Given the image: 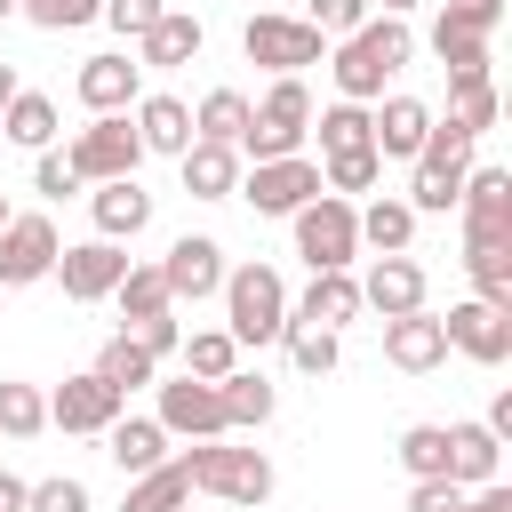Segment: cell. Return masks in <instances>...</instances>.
Listing matches in <instances>:
<instances>
[{
	"mask_svg": "<svg viewBox=\"0 0 512 512\" xmlns=\"http://www.w3.org/2000/svg\"><path fill=\"white\" fill-rule=\"evenodd\" d=\"M352 312H360V280H352V272H312L296 320H312V328H344Z\"/></svg>",
	"mask_w": 512,
	"mask_h": 512,
	"instance_id": "obj_29",
	"label": "cell"
},
{
	"mask_svg": "<svg viewBox=\"0 0 512 512\" xmlns=\"http://www.w3.org/2000/svg\"><path fill=\"white\" fill-rule=\"evenodd\" d=\"M384 360H392V368H408V376H424V368H440V360H448V328L416 304V312L384 320Z\"/></svg>",
	"mask_w": 512,
	"mask_h": 512,
	"instance_id": "obj_16",
	"label": "cell"
},
{
	"mask_svg": "<svg viewBox=\"0 0 512 512\" xmlns=\"http://www.w3.org/2000/svg\"><path fill=\"white\" fill-rule=\"evenodd\" d=\"M160 8H168V0H104V24H112L120 40H144V32L160 24Z\"/></svg>",
	"mask_w": 512,
	"mask_h": 512,
	"instance_id": "obj_48",
	"label": "cell"
},
{
	"mask_svg": "<svg viewBox=\"0 0 512 512\" xmlns=\"http://www.w3.org/2000/svg\"><path fill=\"white\" fill-rule=\"evenodd\" d=\"M408 56H416V32H408L400 16H360V24L344 32V48H336V88H344L352 104H368V96H384V80H392Z\"/></svg>",
	"mask_w": 512,
	"mask_h": 512,
	"instance_id": "obj_1",
	"label": "cell"
},
{
	"mask_svg": "<svg viewBox=\"0 0 512 512\" xmlns=\"http://www.w3.org/2000/svg\"><path fill=\"white\" fill-rule=\"evenodd\" d=\"M56 224L48 216H8L0 224V288H32V280H48L56 272Z\"/></svg>",
	"mask_w": 512,
	"mask_h": 512,
	"instance_id": "obj_9",
	"label": "cell"
},
{
	"mask_svg": "<svg viewBox=\"0 0 512 512\" xmlns=\"http://www.w3.org/2000/svg\"><path fill=\"white\" fill-rule=\"evenodd\" d=\"M120 400H128L120 384H104L96 368H80V376H64V384L48 392V424H56V432H104V424L120 416Z\"/></svg>",
	"mask_w": 512,
	"mask_h": 512,
	"instance_id": "obj_10",
	"label": "cell"
},
{
	"mask_svg": "<svg viewBox=\"0 0 512 512\" xmlns=\"http://www.w3.org/2000/svg\"><path fill=\"white\" fill-rule=\"evenodd\" d=\"M16 104V64H0V112Z\"/></svg>",
	"mask_w": 512,
	"mask_h": 512,
	"instance_id": "obj_54",
	"label": "cell"
},
{
	"mask_svg": "<svg viewBox=\"0 0 512 512\" xmlns=\"http://www.w3.org/2000/svg\"><path fill=\"white\" fill-rule=\"evenodd\" d=\"M456 512H512V488H504V480H480V488H464Z\"/></svg>",
	"mask_w": 512,
	"mask_h": 512,
	"instance_id": "obj_52",
	"label": "cell"
},
{
	"mask_svg": "<svg viewBox=\"0 0 512 512\" xmlns=\"http://www.w3.org/2000/svg\"><path fill=\"white\" fill-rule=\"evenodd\" d=\"M360 304H376L384 320H400V312H416L424 304V264L400 248V256H376L368 264V280H360Z\"/></svg>",
	"mask_w": 512,
	"mask_h": 512,
	"instance_id": "obj_17",
	"label": "cell"
},
{
	"mask_svg": "<svg viewBox=\"0 0 512 512\" xmlns=\"http://www.w3.org/2000/svg\"><path fill=\"white\" fill-rule=\"evenodd\" d=\"M296 256H304L312 272H352L360 224H352V200H344V192H312V200L296 208Z\"/></svg>",
	"mask_w": 512,
	"mask_h": 512,
	"instance_id": "obj_5",
	"label": "cell"
},
{
	"mask_svg": "<svg viewBox=\"0 0 512 512\" xmlns=\"http://www.w3.org/2000/svg\"><path fill=\"white\" fill-rule=\"evenodd\" d=\"M216 400H224V432H256V424L272 416V384H264L256 368H232V376H216Z\"/></svg>",
	"mask_w": 512,
	"mask_h": 512,
	"instance_id": "obj_30",
	"label": "cell"
},
{
	"mask_svg": "<svg viewBox=\"0 0 512 512\" xmlns=\"http://www.w3.org/2000/svg\"><path fill=\"white\" fill-rule=\"evenodd\" d=\"M176 160H184V192H192V200H224V192L240 184V152H232V144H208V136H192Z\"/></svg>",
	"mask_w": 512,
	"mask_h": 512,
	"instance_id": "obj_22",
	"label": "cell"
},
{
	"mask_svg": "<svg viewBox=\"0 0 512 512\" xmlns=\"http://www.w3.org/2000/svg\"><path fill=\"white\" fill-rule=\"evenodd\" d=\"M184 472H192V488L216 496V504H264V496H272L264 448H232L224 432H216V440H192V448H184Z\"/></svg>",
	"mask_w": 512,
	"mask_h": 512,
	"instance_id": "obj_2",
	"label": "cell"
},
{
	"mask_svg": "<svg viewBox=\"0 0 512 512\" xmlns=\"http://www.w3.org/2000/svg\"><path fill=\"white\" fill-rule=\"evenodd\" d=\"M200 40H208V24H200L192 8H160V24H152L136 48H144V64H152V72H168V64H192V56H200Z\"/></svg>",
	"mask_w": 512,
	"mask_h": 512,
	"instance_id": "obj_21",
	"label": "cell"
},
{
	"mask_svg": "<svg viewBox=\"0 0 512 512\" xmlns=\"http://www.w3.org/2000/svg\"><path fill=\"white\" fill-rule=\"evenodd\" d=\"M112 296H120V320H144V312H168V280H160V264H128Z\"/></svg>",
	"mask_w": 512,
	"mask_h": 512,
	"instance_id": "obj_39",
	"label": "cell"
},
{
	"mask_svg": "<svg viewBox=\"0 0 512 512\" xmlns=\"http://www.w3.org/2000/svg\"><path fill=\"white\" fill-rule=\"evenodd\" d=\"M448 344L456 352H472L480 368H496L504 352H512V304H488V296H472V304H448Z\"/></svg>",
	"mask_w": 512,
	"mask_h": 512,
	"instance_id": "obj_12",
	"label": "cell"
},
{
	"mask_svg": "<svg viewBox=\"0 0 512 512\" xmlns=\"http://www.w3.org/2000/svg\"><path fill=\"white\" fill-rule=\"evenodd\" d=\"M240 48H248V64H264V72H304V64H320V32H312L304 16H248Z\"/></svg>",
	"mask_w": 512,
	"mask_h": 512,
	"instance_id": "obj_8",
	"label": "cell"
},
{
	"mask_svg": "<svg viewBox=\"0 0 512 512\" xmlns=\"http://www.w3.org/2000/svg\"><path fill=\"white\" fill-rule=\"evenodd\" d=\"M88 368H96L104 384H120V392H136V384H152V368H160V360H152L144 344H128V336H112V344H104V352H96Z\"/></svg>",
	"mask_w": 512,
	"mask_h": 512,
	"instance_id": "obj_37",
	"label": "cell"
},
{
	"mask_svg": "<svg viewBox=\"0 0 512 512\" xmlns=\"http://www.w3.org/2000/svg\"><path fill=\"white\" fill-rule=\"evenodd\" d=\"M0 136H8V144H24V152H48V144H56V104L16 88V104L0 112Z\"/></svg>",
	"mask_w": 512,
	"mask_h": 512,
	"instance_id": "obj_32",
	"label": "cell"
},
{
	"mask_svg": "<svg viewBox=\"0 0 512 512\" xmlns=\"http://www.w3.org/2000/svg\"><path fill=\"white\" fill-rule=\"evenodd\" d=\"M352 144H376V136H368V112L344 96V104L320 112V152H352Z\"/></svg>",
	"mask_w": 512,
	"mask_h": 512,
	"instance_id": "obj_43",
	"label": "cell"
},
{
	"mask_svg": "<svg viewBox=\"0 0 512 512\" xmlns=\"http://www.w3.org/2000/svg\"><path fill=\"white\" fill-rule=\"evenodd\" d=\"M464 272L488 304H512V240H464Z\"/></svg>",
	"mask_w": 512,
	"mask_h": 512,
	"instance_id": "obj_33",
	"label": "cell"
},
{
	"mask_svg": "<svg viewBox=\"0 0 512 512\" xmlns=\"http://www.w3.org/2000/svg\"><path fill=\"white\" fill-rule=\"evenodd\" d=\"M72 88H80L88 112H128V104L144 96V64H128V56H88Z\"/></svg>",
	"mask_w": 512,
	"mask_h": 512,
	"instance_id": "obj_19",
	"label": "cell"
},
{
	"mask_svg": "<svg viewBox=\"0 0 512 512\" xmlns=\"http://www.w3.org/2000/svg\"><path fill=\"white\" fill-rule=\"evenodd\" d=\"M128 120H136L144 152H184L192 144V104H176V96H136Z\"/></svg>",
	"mask_w": 512,
	"mask_h": 512,
	"instance_id": "obj_25",
	"label": "cell"
},
{
	"mask_svg": "<svg viewBox=\"0 0 512 512\" xmlns=\"http://www.w3.org/2000/svg\"><path fill=\"white\" fill-rule=\"evenodd\" d=\"M456 208H464V240H512V176L504 168H480L456 184Z\"/></svg>",
	"mask_w": 512,
	"mask_h": 512,
	"instance_id": "obj_13",
	"label": "cell"
},
{
	"mask_svg": "<svg viewBox=\"0 0 512 512\" xmlns=\"http://www.w3.org/2000/svg\"><path fill=\"white\" fill-rule=\"evenodd\" d=\"M24 512H88V488H80L72 472H56V480H24Z\"/></svg>",
	"mask_w": 512,
	"mask_h": 512,
	"instance_id": "obj_47",
	"label": "cell"
},
{
	"mask_svg": "<svg viewBox=\"0 0 512 512\" xmlns=\"http://www.w3.org/2000/svg\"><path fill=\"white\" fill-rule=\"evenodd\" d=\"M120 272H128V256H120L112 240L56 248V280H64V296H72V304H96V296H112V288H120Z\"/></svg>",
	"mask_w": 512,
	"mask_h": 512,
	"instance_id": "obj_14",
	"label": "cell"
},
{
	"mask_svg": "<svg viewBox=\"0 0 512 512\" xmlns=\"http://www.w3.org/2000/svg\"><path fill=\"white\" fill-rule=\"evenodd\" d=\"M424 128H432V104H416V96H384V112L368 120V136H376L384 160H416L424 152Z\"/></svg>",
	"mask_w": 512,
	"mask_h": 512,
	"instance_id": "obj_20",
	"label": "cell"
},
{
	"mask_svg": "<svg viewBox=\"0 0 512 512\" xmlns=\"http://www.w3.org/2000/svg\"><path fill=\"white\" fill-rule=\"evenodd\" d=\"M0 224H8V192H0Z\"/></svg>",
	"mask_w": 512,
	"mask_h": 512,
	"instance_id": "obj_57",
	"label": "cell"
},
{
	"mask_svg": "<svg viewBox=\"0 0 512 512\" xmlns=\"http://www.w3.org/2000/svg\"><path fill=\"white\" fill-rule=\"evenodd\" d=\"M32 192H48V200H64V192H80V176H72V160H64V152H40V168H32Z\"/></svg>",
	"mask_w": 512,
	"mask_h": 512,
	"instance_id": "obj_50",
	"label": "cell"
},
{
	"mask_svg": "<svg viewBox=\"0 0 512 512\" xmlns=\"http://www.w3.org/2000/svg\"><path fill=\"white\" fill-rule=\"evenodd\" d=\"M160 432H184V440H216L224 432V400L208 376H176L160 384Z\"/></svg>",
	"mask_w": 512,
	"mask_h": 512,
	"instance_id": "obj_15",
	"label": "cell"
},
{
	"mask_svg": "<svg viewBox=\"0 0 512 512\" xmlns=\"http://www.w3.org/2000/svg\"><path fill=\"white\" fill-rule=\"evenodd\" d=\"M448 120L456 128H496V88H488V72H472V80H456V96H448Z\"/></svg>",
	"mask_w": 512,
	"mask_h": 512,
	"instance_id": "obj_41",
	"label": "cell"
},
{
	"mask_svg": "<svg viewBox=\"0 0 512 512\" xmlns=\"http://www.w3.org/2000/svg\"><path fill=\"white\" fill-rule=\"evenodd\" d=\"M240 128H248V96H240V88H208V96H200V112H192V136H208V144H232V152H240Z\"/></svg>",
	"mask_w": 512,
	"mask_h": 512,
	"instance_id": "obj_31",
	"label": "cell"
},
{
	"mask_svg": "<svg viewBox=\"0 0 512 512\" xmlns=\"http://www.w3.org/2000/svg\"><path fill=\"white\" fill-rule=\"evenodd\" d=\"M352 224H360V248H376V256H400L416 240V208L392 200V192H376L368 208H352Z\"/></svg>",
	"mask_w": 512,
	"mask_h": 512,
	"instance_id": "obj_26",
	"label": "cell"
},
{
	"mask_svg": "<svg viewBox=\"0 0 512 512\" xmlns=\"http://www.w3.org/2000/svg\"><path fill=\"white\" fill-rule=\"evenodd\" d=\"M280 336H288V360H296L304 376H328V368H336V328H312V320H288Z\"/></svg>",
	"mask_w": 512,
	"mask_h": 512,
	"instance_id": "obj_40",
	"label": "cell"
},
{
	"mask_svg": "<svg viewBox=\"0 0 512 512\" xmlns=\"http://www.w3.org/2000/svg\"><path fill=\"white\" fill-rule=\"evenodd\" d=\"M72 176L80 184H112V176H136V160H144V136H136V120L128 112H96L80 136H72Z\"/></svg>",
	"mask_w": 512,
	"mask_h": 512,
	"instance_id": "obj_6",
	"label": "cell"
},
{
	"mask_svg": "<svg viewBox=\"0 0 512 512\" xmlns=\"http://www.w3.org/2000/svg\"><path fill=\"white\" fill-rule=\"evenodd\" d=\"M8 16H16V0H0V24H8Z\"/></svg>",
	"mask_w": 512,
	"mask_h": 512,
	"instance_id": "obj_56",
	"label": "cell"
},
{
	"mask_svg": "<svg viewBox=\"0 0 512 512\" xmlns=\"http://www.w3.org/2000/svg\"><path fill=\"white\" fill-rule=\"evenodd\" d=\"M408 8H416V0H384V16H408Z\"/></svg>",
	"mask_w": 512,
	"mask_h": 512,
	"instance_id": "obj_55",
	"label": "cell"
},
{
	"mask_svg": "<svg viewBox=\"0 0 512 512\" xmlns=\"http://www.w3.org/2000/svg\"><path fill=\"white\" fill-rule=\"evenodd\" d=\"M88 208H96V232H104V240H136V232L152 224V192H144L136 176H112Z\"/></svg>",
	"mask_w": 512,
	"mask_h": 512,
	"instance_id": "obj_23",
	"label": "cell"
},
{
	"mask_svg": "<svg viewBox=\"0 0 512 512\" xmlns=\"http://www.w3.org/2000/svg\"><path fill=\"white\" fill-rule=\"evenodd\" d=\"M0 296H8V288H0Z\"/></svg>",
	"mask_w": 512,
	"mask_h": 512,
	"instance_id": "obj_58",
	"label": "cell"
},
{
	"mask_svg": "<svg viewBox=\"0 0 512 512\" xmlns=\"http://www.w3.org/2000/svg\"><path fill=\"white\" fill-rule=\"evenodd\" d=\"M384 176V152L376 144H352V152H328V168H320V184L328 192H368Z\"/></svg>",
	"mask_w": 512,
	"mask_h": 512,
	"instance_id": "obj_38",
	"label": "cell"
},
{
	"mask_svg": "<svg viewBox=\"0 0 512 512\" xmlns=\"http://www.w3.org/2000/svg\"><path fill=\"white\" fill-rule=\"evenodd\" d=\"M456 504H464L456 480H416V488H408V512H456Z\"/></svg>",
	"mask_w": 512,
	"mask_h": 512,
	"instance_id": "obj_51",
	"label": "cell"
},
{
	"mask_svg": "<svg viewBox=\"0 0 512 512\" xmlns=\"http://www.w3.org/2000/svg\"><path fill=\"white\" fill-rule=\"evenodd\" d=\"M232 192H240L256 216H296V208H304L312 192H328V184H320V160L288 152V160H256V168H248Z\"/></svg>",
	"mask_w": 512,
	"mask_h": 512,
	"instance_id": "obj_7",
	"label": "cell"
},
{
	"mask_svg": "<svg viewBox=\"0 0 512 512\" xmlns=\"http://www.w3.org/2000/svg\"><path fill=\"white\" fill-rule=\"evenodd\" d=\"M0 432L8 440H32V432H48V392L40 384H0Z\"/></svg>",
	"mask_w": 512,
	"mask_h": 512,
	"instance_id": "obj_36",
	"label": "cell"
},
{
	"mask_svg": "<svg viewBox=\"0 0 512 512\" xmlns=\"http://www.w3.org/2000/svg\"><path fill=\"white\" fill-rule=\"evenodd\" d=\"M0 512H24V480L16 472H0Z\"/></svg>",
	"mask_w": 512,
	"mask_h": 512,
	"instance_id": "obj_53",
	"label": "cell"
},
{
	"mask_svg": "<svg viewBox=\"0 0 512 512\" xmlns=\"http://www.w3.org/2000/svg\"><path fill=\"white\" fill-rule=\"evenodd\" d=\"M16 16H32L40 32H80L104 16V0H16Z\"/></svg>",
	"mask_w": 512,
	"mask_h": 512,
	"instance_id": "obj_42",
	"label": "cell"
},
{
	"mask_svg": "<svg viewBox=\"0 0 512 512\" xmlns=\"http://www.w3.org/2000/svg\"><path fill=\"white\" fill-rule=\"evenodd\" d=\"M304 136H312V88H304L296 72H280V80L264 88V104H248L240 152H248V160H288Z\"/></svg>",
	"mask_w": 512,
	"mask_h": 512,
	"instance_id": "obj_3",
	"label": "cell"
},
{
	"mask_svg": "<svg viewBox=\"0 0 512 512\" xmlns=\"http://www.w3.org/2000/svg\"><path fill=\"white\" fill-rule=\"evenodd\" d=\"M120 512H192V472H184V456H160L152 472H136Z\"/></svg>",
	"mask_w": 512,
	"mask_h": 512,
	"instance_id": "obj_24",
	"label": "cell"
},
{
	"mask_svg": "<svg viewBox=\"0 0 512 512\" xmlns=\"http://www.w3.org/2000/svg\"><path fill=\"white\" fill-rule=\"evenodd\" d=\"M432 56L448 64V80L488 72V24H480V16H464V8H440V24H432Z\"/></svg>",
	"mask_w": 512,
	"mask_h": 512,
	"instance_id": "obj_18",
	"label": "cell"
},
{
	"mask_svg": "<svg viewBox=\"0 0 512 512\" xmlns=\"http://www.w3.org/2000/svg\"><path fill=\"white\" fill-rule=\"evenodd\" d=\"M400 464H408V480H448V424H408Z\"/></svg>",
	"mask_w": 512,
	"mask_h": 512,
	"instance_id": "obj_35",
	"label": "cell"
},
{
	"mask_svg": "<svg viewBox=\"0 0 512 512\" xmlns=\"http://www.w3.org/2000/svg\"><path fill=\"white\" fill-rule=\"evenodd\" d=\"M464 152H472V128H456V120H432L424 128V168H448V176H464Z\"/></svg>",
	"mask_w": 512,
	"mask_h": 512,
	"instance_id": "obj_44",
	"label": "cell"
},
{
	"mask_svg": "<svg viewBox=\"0 0 512 512\" xmlns=\"http://www.w3.org/2000/svg\"><path fill=\"white\" fill-rule=\"evenodd\" d=\"M360 16H368V0H312V16H304V24H312L320 40H344Z\"/></svg>",
	"mask_w": 512,
	"mask_h": 512,
	"instance_id": "obj_49",
	"label": "cell"
},
{
	"mask_svg": "<svg viewBox=\"0 0 512 512\" xmlns=\"http://www.w3.org/2000/svg\"><path fill=\"white\" fill-rule=\"evenodd\" d=\"M224 328H232V344H272L288 328V288H280L272 264L224 272Z\"/></svg>",
	"mask_w": 512,
	"mask_h": 512,
	"instance_id": "obj_4",
	"label": "cell"
},
{
	"mask_svg": "<svg viewBox=\"0 0 512 512\" xmlns=\"http://www.w3.org/2000/svg\"><path fill=\"white\" fill-rule=\"evenodd\" d=\"M176 352H184V376H208V384H216V376H232V360H240L232 328H192Z\"/></svg>",
	"mask_w": 512,
	"mask_h": 512,
	"instance_id": "obj_34",
	"label": "cell"
},
{
	"mask_svg": "<svg viewBox=\"0 0 512 512\" xmlns=\"http://www.w3.org/2000/svg\"><path fill=\"white\" fill-rule=\"evenodd\" d=\"M456 184H464V176H448V168H424V160H416L408 208H416V216H448V208H456Z\"/></svg>",
	"mask_w": 512,
	"mask_h": 512,
	"instance_id": "obj_45",
	"label": "cell"
},
{
	"mask_svg": "<svg viewBox=\"0 0 512 512\" xmlns=\"http://www.w3.org/2000/svg\"><path fill=\"white\" fill-rule=\"evenodd\" d=\"M120 336H128V344H144L152 360H168V352L184 344V328H176V304H168V312H144V320H120Z\"/></svg>",
	"mask_w": 512,
	"mask_h": 512,
	"instance_id": "obj_46",
	"label": "cell"
},
{
	"mask_svg": "<svg viewBox=\"0 0 512 512\" xmlns=\"http://www.w3.org/2000/svg\"><path fill=\"white\" fill-rule=\"evenodd\" d=\"M496 456H504V440H496L488 424H448V480H456V488L496 480Z\"/></svg>",
	"mask_w": 512,
	"mask_h": 512,
	"instance_id": "obj_28",
	"label": "cell"
},
{
	"mask_svg": "<svg viewBox=\"0 0 512 512\" xmlns=\"http://www.w3.org/2000/svg\"><path fill=\"white\" fill-rule=\"evenodd\" d=\"M104 440H112V464L136 480V472H152L160 456H168V432H160V416H112L104 424Z\"/></svg>",
	"mask_w": 512,
	"mask_h": 512,
	"instance_id": "obj_27",
	"label": "cell"
},
{
	"mask_svg": "<svg viewBox=\"0 0 512 512\" xmlns=\"http://www.w3.org/2000/svg\"><path fill=\"white\" fill-rule=\"evenodd\" d=\"M160 280H168V304H200L224 288V248L208 232H184L168 256H160Z\"/></svg>",
	"mask_w": 512,
	"mask_h": 512,
	"instance_id": "obj_11",
	"label": "cell"
}]
</instances>
